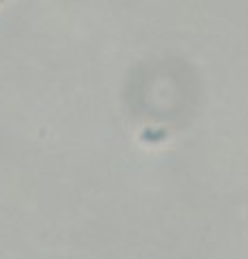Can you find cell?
Returning <instances> with one entry per match:
<instances>
[{"label":"cell","instance_id":"obj_1","mask_svg":"<svg viewBox=\"0 0 248 259\" xmlns=\"http://www.w3.org/2000/svg\"><path fill=\"white\" fill-rule=\"evenodd\" d=\"M0 3H3V0H0Z\"/></svg>","mask_w":248,"mask_h":259}]
</instances>
